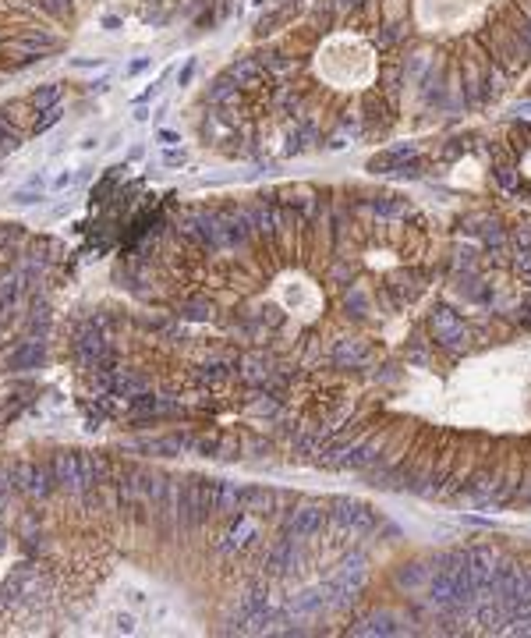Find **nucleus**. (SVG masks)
Segmentation results:
<instances>
[{"label":"nucleus","instance_id":"2","mask_svg":"<svg viewBox=\"0 0 531 638\" xmlns=\"http://www.w3.org/2000/svg\"><path fill=\"white\" fill-rule=\"evenodd\" d=\"M330 518L344 528H354V532H365V528H372V511L358 504V500H333V511H330Z\"/></svg>","mask_w":531,"mask_h":638},{"label":"nucleus","instance_id":"12","mask_svg":"<svg viewBox=\"0 0 531 638\" xmlns=\"http://www.w3.org/2000/svg\"><path fill=\"white\" fill-rule=\"evenodd\" d=\"M333 4V11L337 14H347V11H358V8H365V0H330Z\"/></svg>","mask_w":531,"mask_h":638},{"label":"nucleus","instance_id":"5","mask_svg":"<svg viewBox=\"0 0 531 638\" xmlns=\"http://www.w3.org/2000/svg\"><path fill=\"white\" fill-rule=\"evenodd\" d=\"M227 75L237 82V86H255V82H262L266 68H262V60H255V57H241L237 64H231Z\"/></svg>","mask_w":531,"mask_h":638},{"label":"nucleus","instance_id":"8","mask_svg":"<svg viewBox=\"0 0 531 638\" xmlns=\"http://www.w3.org/2000/svg\"><path fill=\"white\" fill-rule=\"evenodd\" d=\"M262 68L273 71V75H287V71H294V57H287V53H266L262 57Z\"/></svg>","mask_w":531,"mask_h":638},{"label":"nucleus","instance_id":"14","mask_svg":"<svg viewBox=\"0 0 531 638\" xmlns=\"http://www.w3.org/2000/svg\"><path fill=\"white\" fill-rule=\"evenodd\" d=\"M149 64H153V60H149V57H142V60H135V64H128V71H125V75H128V78H135V75H142V71H146Z\"/></svg>","mask_w":531,"mask_h":638},{"label":"nucleus","instance_id":"10","mask_svg":"<svg viewBox=\"0 0 531 638\" xmlns=\"http://www.w3.org/2000/svg\"><path fill=\"white\" fill-rule=\"evenodd\" d=\"M57 99H60V86H43V89H36V96H32V103L39 110L57 107Z\"/></svg>","mask_w":531,"mask_h":638},{"label":"nucleus","instance_id":"16","mask_svg":"<svg viewBox=\"0 0 531 638\" xmlns=\"http://www.w3.org/2000/svg\"><path fill=\"white\" fill-rule=\"evenodd\" d=\"M167 163H185V153H167Z\"/></svg>","mask_w":531,"mask_h":638},{"label":"nucleus","instance_id":"3","mask_svg":"<svg viewBox=\"0 0 531 638\" xmlns=\"http://www.w3.org/2000/svg\"><path fill=\"white\" fill-rule=\"evenodd\" d=\"M432 334H436L439 344L454 347V344L464 341V323H461V316L454 312V308H436L432 312Z\"/></svg>","mask_w":531,"mask_h":638},{"label":"nucleus","instance_id":"6","mask_svg":"<svg viewBox=\"0 0 531 638\" xmlns=\"http://www.w3.org/2000/svg\"><path fill=\"white\" fill-rule=\"evenodd\" d=\"M361 358H365V352H361L354 341H340L337 352H333V362H337V365H354V362H361Z\"/></svg>","mask_w":531,"mask_h":638},{"label":"nucleus","instance_id":"11","mask_svg":"<svg viewBox=\"0 0 531 638\" xmlns=\"http://www.w3.org/2000/svg\"><path fill=\"white\" fill-rule=\"evenodd\" d=\"M39 114H43V117L36 121V135H39V132H47L50 125H57V121H60V107H50V110H39Z\"/></svg>","mask_w":531,"mask_h":638},{"label":"nucleus","instance_id":"9","mask_svg":"<svg viewBox=\"0 0 531 638\" xmlns=\"http://www.w3.org/2000/svg\"><path fill=\"white\" fill-rule=\"evenodd\" d=\"M234 93H237V82H234L231 75H223V78H216V82H213V89H209V99H213V103H227V99H231Z\"/></svg>","mask_w":531,"mask_h":638},{"label":"nucleus","instance_id":"4","mask_svg":"<svg viewBox=\"0 0 531 638\" xmlns=\"http://www.w3.org/2000/svg\"><path fill=\"white\" fill-rule=\"evenodd\" d=\"M287 287L280 291V302L287 305V308H294V312H305V308H312L315 305V291L305 280H283Z\"/></svg>","mask_w":531,"mask_h":638},{"label":"nucleus","instance_id":"1","mask_svg":"<svg viewBox=\"0 0 531 638\" xmlns=\"http://www.w3.org/2000/svg\"><path fill=\"white\" fill-rule=\"evenodd\" d=\"M326 518H330V511L319 507V504H309V507H298L291 518H287V532L294 539H309V536H319Z\"/></svg>","mask_w":531,"mask_h":638},{"label":"nucleus","instance_id":"15","mask_svg":"<svg viewBox=\"0 0 531 638\" xmlns=\"http://www.w3.org/2000/svg\"><path fill=\"white\" fill-rule=\"evenodd\" d=\"M159 142H163V146H174V142H181L174 132H159Z\"/></svg>","mask_w":531,"mask_h":638},{"label":"nucleus","instance_id":"13","mask_svg":"<svg viewBox=\"0 0 531 638\" xmlns=\"http://www.w3.org/2000/svg\"><path fill=\"white\" fill-rule=\"evenodd\" d=\"M192 75H195V57L188 60L185 68H181V75H177V86H188V82H192Z\"/></svg>","mask_w":531,"mask_h":638},{"label":"nucleus","instance_id":"7","mask_svg":"<svg viewBox=\"0 0 531 638\" xmlns=\"http://www.w3.org/2000/svg\"><path fill=\"white\" fill-rule=\"evenodd\" d=\"M493 174H496V181L503 184V188H514L517 184V174H514V163H510L503 153H496V163H493Z\"/></svg>","mask_w":531,"mask_h":638}]
</instances>
